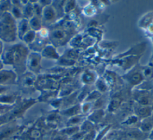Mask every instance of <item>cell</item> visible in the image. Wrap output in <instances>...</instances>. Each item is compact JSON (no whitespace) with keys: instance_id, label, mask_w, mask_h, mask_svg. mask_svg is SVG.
<instances>
[{"instance_id":"6da1fadb","label":"cell","mask_w":153,"mask_h":140,"mask_svg":"<svg viewBox=\"0 0 153 140\" xmlns=\"http://www.w3.org/2000/svg\"><path fill=\"white\" fill-rule=\"evenodd\" d=\"M16 20L9 12L0 16V40L3 42L12 43L17 37Z\"/></svg>"},{"instance_id":"7a4b0ae2","label":"cell","mask_w":153,"mask_h":140,"mask_svg":"<svg viewBox=\"0 0 153 140\" xmlns=\"http://www.w3.org/2000/svg\"><path fill=\"white\" fill-rule=\"evenodd\" d=\"M13 46L14 51L13 66L22 70L23 67L26 66V59L29 54L28 49L21 43L15 44Z\"/></svg>"},{"instance_id":"3957f363","label":"cell","mask_w":153,"mask_h":140,"mask_svg":"<svg viewBox=\"0 0 153 140\" xmlns=\"http://www.w3.org/2000/svg\"><path fill=\"white\" fill-rule=\"evenodd\" d=\"M41 55L38 52H29L26 59V67H27L29 72L33 74L39 73L41 69Z\"/></svg>"},{"instance_id":"277c9868","label":"cell","mask_w":153,"mask_h":140,"mask_svg":"<svg viewBox=\"0 0 153 140\" xmlns=\"http://www.w3.org/2000/svg\"><path fill=\"white\" fill-rule=\"evenodd\" d=\"M57 11L56 8L51 4L43 7L41 19L43 23L50 24L53 23L56 18Z\"/></svg>"},{"instance_id":"5b68a950","label":"cell","mask_w":153,"mask_h":140,"mask_svg":"<svg viewBox=\"0 0 153 140\" xmlns=\"http://www.w3.org/2000/svg\"><path fill=\"white\" fill-rule=\"evenodd\" d=\"M67 38L66 32L64 29L60 28H54L50 30L49 39L52 43L60 45L63 43Z\"/></svg>"},{"instance_id":"8992f818","label":"cell","mask_w":153,"mask_h":140,"mask_svg":"<svg viewBox=\"0 0 153 140\" xmlns=\"http://www.w3.org/2000/svg\"><path fill=\"white\" fill-rule=\"evenodd\" d=\"M16 80V74L10 70H1L0 71V86H7L14 83Z\"/></svg>"},{"instance_id":"52a82bcc","label":"cell","mask_w":153,"mask_h":140,"mask_svg":"<svg viewBox=\"0 0 153 140\" xmlns=\"http://www.w3.org/2000/svg\"><path fill=\"white\" fill-rule=\"evenodd\" d=\"M16 27L17 37L22 40L24 35L30 30L28 20L23 18L18 20V23L16 24Z\"/></svg>"},{"instance_id":"ba28073f","label":"cell","mask_w":153,"mask_h":140,"mask_svg":"<svg viewBox=\"0 0 153 140\" xmlns=\"http://www.w3.org/2000/svg\"><path fill=\"white\" fill-rule=\"evenodd\" d=\"M14 57V51L13 46L11 45L9 47L5 48L1 56V60L2 63L7 65L13 66V58Z\"/></svg>"},{"instance_id":"9c48e42d","label":"cell","mask_w":153,"mask_h":140,"mask_svg":"<svg viewBox=\"0 0 153 140\" xmlns=\"http://www.w3.org/2000/svg\"><path fill=\"white\" fill-rule=\"evenodd\" d=\"M41 56L51 59H58L59 56L56 48L52 45H47L41 51Z\"/></svg>"},{"instance_id":"30bf717a","label":"cell","mask_w":153,"mask_h":140,"mask_svg":"<svg viewBox=\"0 0 153 140\" xmlns=\"http://www.w3.org/2000/svg\"><path fill=\"white\" fill-rule=\"evenodd\" d=\"M153 23V11H149L145 14L139 20V26L143 29H147Z\"/></svg>"},{"instance_id":"8fae6325","label":"cell","mask_w":153,"mask_h":140,"mask_svg":"<svg viewBox=\"0 0 153 140\" xmlns=\"http://www.w3.org/2000/svg\"><path fill=\"white\" fill-rule=\"evenodd\" d=\"M28 21L30 30L36 32L42 27V21L41 17L33 15L28 20Z\"/></svg>"},{"instance_id":"7c38bea8","label":"cell","mask_w":153,"mask_h":140,"mask_svg":"<svg viewBox=\"0 0 153 140\" xmlns=\"http://www.w3.org/2000/svg\"><path fill=\"white\" fill-rule=\"evenodd\" d=\"M35 77L33 73L29 72L25 74L22 79V84L24 87H31L35 83Z\"/></svg>"},{"instance_id":"4fadbf2b","label":"cell","mask_w":153,"mask_h":140,"mask_svg":"<svg viewBox=\"0 0 153 140\" xmlns=\"http://www.w3.org/2000/svg\"><path fill=\"white\" fill-rule=\"evenodd\" d=\"M36 38V32L30 29L27 32H26L24 35L22 40L25 43L30 45L35 41Z\"/></svg>"},{"instance_id":"5bb4252c","label":"cell","mask_w":153,"mask_h":140,"mask_svg":"<svg viewBox=\"0 0 153 140\" xmlns=\"http://www.w3.org/2000/svg\"><path fill=\"white\" fill-rule=\"evenodd\" d=\"M142 79H143V78L141 74V72L133 73L128 77V82L131 84H133V85H136L138 83H140Z\"/></svg>"},{"instance_id":"9a60e30c","label":"cell","mask_w":153,"mask_h":140,"mask_svg":"<svg viewBox=\"0 0 153 140\" xmlns=\"http://www.w3.org/2000/svg\"><path fill=\"white\" fill-rule=\"evenodd\" d=\"M140 72L143 79L149 80L153 78V68L152 67H145L141 69Z\"/></svg>"},{"instance_id":"2e32d148","label":"cell","mask_w":153,"mask_h":140,"mask_svg":"<svg viewBox=\"0 0 153 140\" xmlns=\"http://www.w3.org/2000/svg\"><path fill=\"white\" fill-rule=\"evenodd\" d=\"M11 1H0V16L5 13L9 12L11 8Z\"/></svg>"},{"instance_id":"e0dca14e","label":"cell","mask_w":153,"mask_h":140,"mask_svg":"<svg viewBox=\"0 0 153 140\" xmlns=\"http://www.w3.org/2000/svg\"><path fill=\"white\" fill-rule=\"evenodd\" d=\"M16 99L15 95L5 94L0 95V102L2 103H11Z\"/></svg>"},{"instance_id":"ac0fdd59","label":"cell","mask_w":153,"mask_h":140,"mask_svg":"<svg viewBox=\"0 0 153 140\" xmlns=\"http://www.w3.org/2000/svg\"><path fill=\"white\" fill-rule=\"evenodd\" d=\"M83 11L85 15L93 16L96 13V9L93 4H87L85 6Z\"/></svg>"},{"instance_id":"d6986e66","label":"cell","mask_w":153,"mask_h":140,"mask_svg":"<svg viewBox=\"0 0 153 140\" xmlns=\"http://www.w3.org/2000/svg\"><path fill=\"white\" fill-rule=\"evenodd\" d=\"M75 6V2L74 1H66L63 5V10L64 13H68L71 12Z\"/></svg>"},{"instance_id":"ffe728a7","label":"cell","mask_w":153,"mask_h":140,"mask_svg":"<svg viewBox=\"0 0 153 140\" xmlns=\"http://www.w3.org/2000/svg\"><path fill=\"white\" fill-rule=\"evenodd\" d=\"M38 33H36L37 35H38V37L39 38L42 39L43 40L47 38H49L50 36V30L48 29L46 27H42L39 30H38Z\"/></svg>"},{"instance_id":"44dd1931","label":"cell","mask_w":153,"mask_h":140,"mask_svg":"<svg viewBox=\"0 0 153 140\" xmlns=\"http://www.w3.org/2000/svg\"><path fill=\"white\" fill-rule=\"evenodd\" d=\"M82 78L83 82L85 83H90L93 82L94 77L91 72H85L83 74Z\"/></svg>"},{"instance_id":"7402d4cb","label":"cell","mask_w":153,"mask_h":140,"mask_svg":"<svg viewBox=\"0 0 153 140\" xmlns=\"http://www.w3.org/2000/svg\"><path fill=\"white\" fill-rule=\"evenodd\" d=\"M96 87L97 88V89H99V92H105L106 91L107 89V85L105 82V81L102 80V79H99L96 81Z\"/></svg>"},{"instance_id":"603a6c76","label":"cell","mask_w":153,"mask_h":140,"mask_svg":"<svg viewBox=\"0 0 153 140\" xmlns=\"http://www.w3.org/2000/svg\"><path fill=\"white\" fill-rule=\"evenodd\" d=\"M4 45H3V42L0 40V57L3 52V51H4Z\"/></svg>"},{"instance_id":"cb8c5ba5","label":"cell","mask_w":153,"mask_h":140,"mask_svg":"<svg viewBox=\"0 0 153 140\" xmlns=\"http://www.w3.org/2000/svg\"><path fill=\"white\" fill-rule=\"evenodd\" d=\"M3 65H4V63H2L1 60L0 59V71L3 69Z\"/></svg>"},{"instance_id":"d4e9b609","label":"cell","mask_w":153,"mask_h":140,"mask_svg":"<svg viewBox=\"0 0 153 140\" xmlns=\"http://www.w3.org/2000/svg\"><path fill=\"white\" fill-rule=\"evenodd\" d=\"M152 136H153V133H152Z\"/></svg>"}]
</instances>
